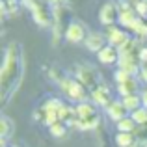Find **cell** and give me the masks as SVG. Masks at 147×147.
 <instances>
[{"label":"cell","mask_w":147,"mask_h":147,"mask_svg":"<svg viewBox=\"0 0 147 147\" xmlns=\"http://www.w3.org/2000/svg\"><path fill=\"white\" fill-rule=\"evenodd\" d=\"M91 99L95 100V104H100V106H110V93H108V90L104 86H99L97 90L91 91Z\"/></svg>","instance_id":"9c48e42d"},{"label":"cell","mask_w":147,"mask_h":147,"mask_svg":"<svg viewBox=\"0 0 147 147\" xmlns=\"http://www.w3.org/2000/svg\"><path fill=\"white\" fill-rule=\"evenodd\" d=\"M117 90H119V93H121L123 97H130V95H136L138 84H136V80H134V78H130V80H127V82L119 84Z\"/></svg>","instance_id":"9a60e30c"},{"label":"cell","mask_w":147,"mask_h":147,"mask_svg":"<svg viewBox=\"0 0 147 147\" xmlns=\"http://www.w3.org/2000/svg\"><path fill=\"white\" fill-rule=\"evenodd\" d=\"M130 37L127 36L123 30H117V28H110V37H108V41H110V45L112 47H117V49H121L123 45L129 41Z\"/></svg>","instance_id":"ba28073f"},{"label":"cell","mask_w":147,"mask_h":147,"mask_svg":"<svg viewBox=\"0 0 147 147\" xmlns=\"http://www.w3.org/2000/svg\"><path fill=\"white\" fill-rule=\"evenodd\" d=\"M22 76V56L19 43H9L4 56L2 71H0V91H2V100L7 102V99L15 93L19 88Z\"/></svg>","instance_id":"6da1fadb"},{"label":"cell","mask_w":147,"mask_h":147,"mask_svg":"<svg viewBox=\"0 0 147 147\" xmlns=\"http://www.w3.org/2000/svg\"><path fill=\"white\" fill-rule=\"evenodd\" d=\"M117 58H119V54H117V50H115V47H112V45H106V47L99 52V60L102 61V63H114Z\"/></svg>","instance_id":"7c38bea8"},{"label":"cell","mask_w":147,"mask_h":147,"mask_svg":"<svg viewBox=\"0 0 147 147\" xmlns=\"http://www.w3.org/2000/svg\"><path fill=\"white\" fill-rule=\"evenodd\" d=\"M76 76H78V82L82 86H90L91 91L97 90V82H99V75L95 73V69L88 67V65H80L78 71H76Z\"/></svg>","instance_id":"3957f363"},{"label":"cell","mask_w":147,"mask_h":147,"mask_svg":"<svg viewBox=\"0 0 147 147\" xmlns=\"http://www.w3.org/2000/svg\"><path fill=\"white\" fill-rule=\"evenodd\" d=\"M136 13H134V9H130V7H127V9L119 11V22H121L123 26H127V28H132V24L136 22Z\"/></svg>","instance_id":"5bb4252c"},{"label":"cell","mask_w":147,"mask_h":147,"mask_svg":"<svg viewBox=\"0 0 147 147\" xmlns=\"http://www.w3.org/2000/svg\"><path fill=\"white\" fill-rule=\"evenodd\" d=\"M117 19H119V15H117V7H115V4L108 2V4H104V6L100 7L99 21L102 22L104 26H112Z\"/></svg>","instance_id":"5b68a950"},{"label":"cell","mask_w":147,"mask_h":147,"mask_svg":"<svg viewBox=\"0 0 147 147\" xmlns=\"http://www.w3.org/2000/svg\"><path fill=\"white\" fill-rule=\"evenodd\" d=\"M130 78H132V76H130L129 73L121 71V69L115 73V80H117V84H123V82H127V80H130Z\"/></svg>","instance_id":"7402d4cb"},{"label":"cell","mask_w":147,"mask_h":147,"mask_svg":"<svg viewBox=\"0 0 147 147\" xmlns=\"http://www.w3.org/2000/svg\"><path fill=\"white\" fill-rule=\"evenodd\" d=\"M130 117L136 121V125H145L147 123V108H138L136 112H132Z\"/></svg>","instance_id":"d6986e66"},{"label":"cell","mask_w":147,"mask_h":147,"mask_svg":"<svg viewBox=\"0 0 147 147\" xmlns=\"http://www.w3.org/2000/svg\"><path fill=\"white\" fill-rule=\"evenodd\" d=\"M136 11L142 15V17H145V15H147V2H140L136 6Z\"/></svg>","instance_id":"603a6c76"},{"label":"cell","mask_w":147,"mask_h":147,"mask_svg":"<svg viewBox=\"0 0 147 147\" xmlns=\"http://www.w3.org/2000/svg\"><path fill=\"white\" fill-rule=\"evenodd\" d=\"M75 112H76V119H80V121L97 117V110H95V106L90 104V102H80L78 106L75 108Z\"/></svg>","instance_id":"52a82bcc"},{"label":"cell","mask_w":147,"mask_h":147,"mask_svg":"<svg viewBox=\"0 0 147 147\" xmlns=\"http://www.w3.org/2000/svg\"><path fill=\"white\" fill-rule=\"evenodd\" d=\"M142 76H144V80L147 82V63L144 65V67H142Z\"/></svg>","instance_id":"d4e9b609"},{"label":"cell","mask_w":147,"mask_h":147,"mask_svg":"<svg viewBox=\"0 0 147 147\" xmlns=\"http://www.w3.org/2000/svg\"><path fill=\"white\" fill-rule=\"evenodd\" d=\"M47 2H52V4H56V2H60V0H47Z\"/></svg>","instance_id":"484cf974"},{"label":"cell","mask_w":147,"mask_h":147,"mask_svg":"<svg viewBox=\"0 0 147 147\" xmlns=\"http://www.w3.org/2000/svg\"><path fill=\"white\" fill-rule=\"evenodd\" d=\"M24 4L30 7V11H32V15H34V21H36L37 24H41V26H49L50 24L49 15L45 13V9L39 6V4H36L34 0H24Z\"/></svg>","instance_id":"8992f818"},{"label":"cell","mask_w":147,"mask_h":147,"mask_svg":"<svg viewBox=\"0 0 147 147\" xmlns=\"http://www.w3.org/2000/svg\"><path fill=\"white\" fill-rule=\"evenodd\" d=\"M121 102L125 104V108H127V110L136 112L138 108H140V104H142V97H138V95H130V97H123Z\"/></svg>","instance_id":"ac0fdd59"},{"label":"cell","mask_w":147,"mask_h":147,"mask_svg":"<svg viewBox=\"0 0 147 147\" xmlns=\"http://www.w3.org/2000/svg\"><path fill=\"white\" fill-rule=\"evenodd\" d=\"M0 130H2V142H7V138L11 136V132L15 130V123L11 121L7 115H2V119H0Z\"/></svg>","instance_id":"4fadbf2b"},{"label":"cell","mask_w":147,"mask_h":147,"mask_svg":"<svg viewBox=\"0 0 147 147\" xmlns=\"http://www.w3.org/2000/svg\"><path fill=\"white\" fill-rule=\"evenodd\" d=\"M86 47L93 52H100L106 45H104V36L102 34H90L86 39Z\"/></svg>","instance_id":"30bf717a"},{"label":"cell","mask_w":147,"mask_h":147,"mask_svg":"<svg viewBox=\"0 0 147 147\" xmlns=\"http://www.w3.org/2000/svg\"><path fill=\"white\" fill-rule=\"evenodd\" d=\"M117 130L119 132H130L132 134L134 130H136V121H134L132 117L121 119V121H117Z\"/></svg>","instance_id":"e0dca14e"},{"label":"cell","mask_w":147,"mask_h":147,"mask_svg":"<svg viewBox=\"0 0 147 147\" xmlns=\"http://www.w3.org/2000/svg\"><path fill=\"white\" fill-rule=\"evenodd\" d=\"M65 37L71 43H80V41L88 39V34H86V28H84L82 22H71L67 26V30H65Z\"/></svg>","instance_id":"277c9868"},{"label":"cell","mask_w":147,"mask_h":147,"mask_svg":"<svg viewBox=\"0 0 147 147\" xmlns=\"http://www.w3.org/2000/svg\"><path fill=\"white\" fill-rule=\"evenodd\" d=\"M115 144H117L119 147H132L134 145V134H130V132H117Z\"/></svg>","instance_id":"2e32d148"},{"label":"cell","mask_w":147,"mask_h":147,"mask_svg":"<svg viewBox=\"0 0 147 147\" xmlns=\"http://www.w3.org/2000/svg\"><path fill=\"white\" fill-rule=\"evenodd\" d=\"M142 104H144V108H147V90L142 93Z\"/></svg>","instance_id":"cb8c5ba5"},{"label":"cell","mask_w":147,"mask_h":147,"mask_svg":"<svg viewBox=\"0 0 147 147\" xmlns=\"http://www.w3.org/2000/svg\"><path fill=\"white\" fill-rule=\"evenodd\" d=\"M65 132H67V129H65V125H63L61 121L50 127V134H52V136H56V138H63Z\"/></svg>","instance_id":"ffe728a7"},{"label":"cell","mask_w":147,"mask_h":147,"mask_svg":"<svg viewBox=\"0 0 147 147\" xmlns=\"http://www.w3.org/2000/svg\"><path fill=\"white\" fill-rule=\"evenodd\" d=\"M61 90L69 95V99L73 100H78V102H86L88 99V93H86V86L78 82V80H69V78H63L60 82Z\"/></svg>","instance_id":"7a4b0ae2"},{"label":"cell","mask_w":147,"mask_h":147,"mask_svg":"<svg viewBox=\"0 0 147 147\" xmlns=\"http://www.w3.org/2000/svg\"><path fill=\"white\" fill-rule=\"evenodd\" d=\"M132 30H134L136 34H140L142 37H145V36H147V26L140 21V19H136V22L132 24Z\"/></svg>","instance_id":"44dd1931"},{"label":"cell","mask_w":147,"mask_h":147,"mask_svg":"<svg viewBox=\"0 0 147 147\" xmlns=\"http://www.w3.org/2000/svg\"><path fill=\"white\" fill-rule=\"evenodd\" d=\"M108 115H110L114 121H121V119H125L127 117V108H125V104L123 102H112L110 106H108Z\"/></svg>","instance_id":"8fae6325"}]
</instances>
